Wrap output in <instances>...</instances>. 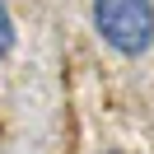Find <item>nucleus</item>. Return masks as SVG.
<instances>
[{"label": "nucleus", "mask_w": 154, "mask_h": 154, "mask_svg": "<svg viewBox=\"0 0 154 154\" xmlns=\"http://www.w3.org/2000/svg\"><path fill=\"white\" fill-rule=\"evenodd\" d=\"M14 51V19H10V10H5V0H0V61Z\"/></svg>", "instance_id": "obj_2"}, {"label": "nucleus", "mask_w": 154, "mask_h": 154, "mask_svg": "<svg viewBox=\"0 0 154 154\" xmlns=\"http://www.w3.org/2000/svg\"><path fill=\"white\" fill-rule=\"evenodd\" d=\"M94 33L126 61L145 56L154 47V0H94Z\"/></svg>", "instance_id": "obj_1"}]
</instances>
